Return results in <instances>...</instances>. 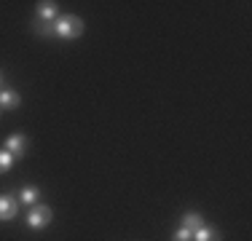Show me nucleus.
<instances>
[{
    "mask_svg": "<svg viewBox=\"0 0 252 241\" xmlns=\"http://www.w3.org/2000/svg\"><path fill=\"white\" fill-rule=\"evenodd\" d=\"M16 212H19V201H16L14 196H0V222H8L14 220Z\"/></svg>",
    "mask_w": 252,
    "mask_h": 241,
    "instance_id": "nucleus-3",
    "label": "nucleus"
},
{
    "mask_svg": "<svg viewBox=\"0 0 252 241\" xmlns=\"http://www.w3.org/2000/svg\"><path fill=\"white\" fill-rule=\"evenodd\" d=\"M201 225H204V222H201V214H199V212H185V214H183V228H188L190 233L199 231Z\"/></svg>",
    "mask_w": 252,
    "mask_h": 241,
    "instance_id": "nucleus-7",
    "label": "nucleus"
},
{
    "mask_svg": "<svg viewBox=\"0 0 252 241\" xmlns=\"http://www.w3.org/2000/svg\"><path fill=\"white\" fill-rule=\"evenodd\" d=\"M172 241H193V233H190L188 228H180L175 236H172Z\"/></svg>",
    "mask_w": 252,
    "mask_h": 241,
    "instance_id": "nucleus-12",
    "label": "nucleus"
},
{
    "mask_svg": "<svg viewBox=\"0 0 252 241\" xmlns=\"http://www.w3.org/2000/svg\"><path fill=\"white\" fill-rule=\"evenodd\" d=\"M193 241H220V233L207 228V225H201L199 231H193Z\"/></svg>",
    "mask_w": 252,
    "mask_h": 241,
    "instance_id": "nucleus-8",
    "label": "nucleus"
},
{
    "mask_svg": "<svg viewBox=\"0 0 252 241\" xmlns=\"http://www.w3.org/2000/svg\"><path fill=\"white\" fill-rule=\"evenodd\" d=\"M51 217H54V212H51L49 204H35L27 214V225L32 228V231H40V228L51 225Z\"/></svg>",
    "mask_w": 252,
    "mask_h": 241,
    "instance_id": "nucleus-2",
    "label": "nucleus"
},
{
    "mask_svg": "<svg viewBox=\"0 0 252 241\" xmlns=\"http://www.w3.org/2000/svg\"><path fill=\"white\" fill-rule=\"evenodd\" d=\"M0 107H5V110L19 107V94L11 91V89H0Z\"/></svg>",
    "mask_w": 252,
    "mask_h": 241,
    "instance_id": "nucleus-6",
    "label": "nucleus"
},
{
    "mask_svg": "<svg viewBox=\"0 0 252 241\" xmlns=\"http://www.w3.org/2000/svg\"><path fill=\"white\" fill-rule=\"evenodd\" d=\"M11 164H14V155H11L8 150L3 148V150H0V174H5V172H8Z\"/></svg>",
    "mask_w": 252,
    "mask_h": 241,
    "instance_id": "nucleus-10",
    "label": "nucleus"
},
{
    "mask_svg": "<svg viewBox=\"0 0 252 241\" xmlns=\"http://www.w3.org/2000/svg\"><path fill=\"white\" fill-rule=\"evenodd\" d=\"M57 3H51V0H46V3H43V0H40V3H38V19L40 22H51V19H57Z\"/></svg>",
    "mask_w": 252,
    "mask_h": 241,
    "instance_id": "nucleus-5",
    "label": "nucleus"
},
{
    "mask_svg": "<svg viewBox=\"0 0 252 241\" xmlns=\"http://www.w3.org/2000/svg\"><path fill=\"white\" fill-rule=\"evenodd\" d=\"M5 150H8L11 155H25L27 153V137L22 134V131H16V134H11L8 140H5Z\"/></svg>",
    "mask_w": 252,
    "mask_h": 241,
    "instance_id": "nucleus-4",
    "label": "nucleus"
},
{
    "mask_svg": "<svg viewBox=\"0 0 252 241\" xmlns=\"http://www.w3.org/2000/svg\"><path fill=\"white\" fill-rule=\"evenodd\" d=\"M35 32H38V35H54V24H51V22L35 19Z\"/></svg>",
    "mask_w": 252,
    "mask_h": 241,
    "instance_id": "nucleus-11",
    "label": "nucleus"
},
{
    "mask_svg": "<svg viewBox=\"0 0 252 241\" xmlns=\"http://www.w3.org/2000/svg\"><path fill=\"white\" fill-rule=\"evenodd\" d=\"M38 196H40V190L35 188V185H27V188H22V193H19L22 204H30V207H35V201H38Z\"/></svg>",
    "mask_w": 252,
    "mask_h": 241,
    "instance_id": "nucleus-9",
    "label": "nucleus"
},
{
    "mask_svg": "<svg viewBox=\"0 0 252 241\" xmlns=\"http://www.w3.org/2000/svg\"><path fill=\"white\" fill-rule=\"evenodd\" d=\"M83 30H86V24H83V19H81V16H75V14L57 16V22H54V35H59V38H64V40L81 38Z\"/></svg>",
    "mask_w": 252,
    "mask_h": 241,
    "instance_id": "nucleus-1",
    "label": "nucleus"
},
{
    "mask_svg": "<svg viewBox=\"0 0 252 241\" xmlns=\"http://www.w3.org/2000/svg\"><path fill=\"white\" fill-rule=\"evenodd\" d=\"M0 86H3V72H0Z\"/></svg>",
    "mask_w": 252,
    "mask_h": 241,
    "instance_id": "nucleus-13",
    "label": "nucleus"
}]
</instances>
